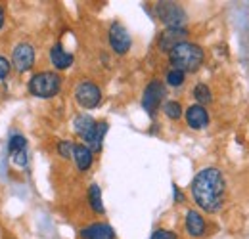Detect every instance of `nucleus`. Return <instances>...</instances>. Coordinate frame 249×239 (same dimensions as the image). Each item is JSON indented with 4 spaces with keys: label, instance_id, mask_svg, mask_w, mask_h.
Returning a JSON list of instances; mask_svg holds the SVG:
<instances>
[{
    "label": "nucleus",
    "instance_id": "1",
    "mask_svg": "<svg viewBox=\"0 0 249 239\" xmlns=\"http://www.w3.org/2000/svg\"><path fill=\"white\" fill-rule=\"evenodd\" d=\"M192 197L201 210L215 214L224 207L226 201V180L217 167L201 169L190 186Z\"/></svg>",
    "mask_w": 249,
    "mask_h": 239
},
{
    "label": "nucleus",
    "instance_id": "2",
    "mask_svg": "<svg viewBox=\"0 0 249 239\" xmlns=\"http://www.w3.org/2000/svg\"><path fill=\"white\" fill-rule=\"evenodd\" d=\"M203 60H205L203 48L190 40L177 44L169 52V63L173 65V69H178L182 73H196L203 65Z\"/></svg>",
    "mask_w": 249,
    "mask_h": 239
},
{
    "label": "nucleus",
    "instance_id": "3",
    "mask_svg": "<svg viewBox=\"0 0 249 239\" xmlns=\"http://www.w3.org/2000/svg\"><path fill=\"white\" fill-rule=\"evenodd\" d=\"M73 130L77 132V136L85 142V146L92 151H102L104 146V136L107 132V122L106 120H94L90 115L81 113L73 119Z\"/></svg>",
    "mask_w": 249,
    "mask_h": 239
},
{
    "label": "nucleus",
    "instance_id": "4",
    "mask_svg": "<svg viewBox=\"0 0 249 239\" xmlns=\"http://www.w3.org/2000/svg\"><path fill=\"white\" fill-rule=\"evenodd\" d=\"M27 88H29V94L35 98H42V100L54 98L62 90V77L54 71L35 73L31 81H29V85H27Z\"/></svg>",
    "mask_w": 249,
    "mask_h": 239
},
{
    "label": "nucleus",
    "instance_id": "5",
    "mask_svg": "<svg viewBox=\"0 0 249 239\" xmlns=\"http://www.w3.org/2000/svg\"><path fill=\"white\" fill-rule=\"evenodd\" d=\"M156 14L167 29H184L186 25V12L177 2H157Z\"/></svg>",
    "mask_w": 249,
    "mask_h": 239
},
{
    "label": "nucleus",
    "instance_id": "6",
    "mask_svg": "<svg viewBox=\"0 0 249 239\" xmlns=\"http://www.w3.org/2000/svg\"><path fill=\"white\" fill-rule=\"evenodd\" d=\"M75 102L83 109H94L102 102V90L96 83L89 81V79H83L75 86Z\"/></svg>",
    "mask_w": 249,
    "mask_h": 239
},
{
    "label": "nucleus",
    "instance_id": "7",
    "mask_svg": "<svg viewBox=\"0 0 249 239\" xmlns=\"http://www.w3.org/2000/svg\"><path fill=\"white\" fill-rule=\"evenodd\" d=\"M165 94H167L165 83L159 81V79H152V81L146 85L144 94H142V107H144V111H148V113L154 117L156 111L161 107L163 100H165Z\"/></svg>",
    "mask_w": 249,
    "mask_h": 239
},
{
    "label": "nucleus",
    "instance_id": "8",
    "mask_svg": "<svg viewBox=\"0 0 249 239\" xmlns=\"http://www.w3.org/2000/svg\"><path fill=\"white\" fill-rule=\"evenodd\" d=\"M107 38H109L111 50H113L115 54H119V56H124V54L130 50V46H132V36H130V33H128L126 27H124L123 23H119V21H113V23L109 25Z\"/></svg>",
    "mask_w": 249,
    "mask_h": 239
},
{
    "label": "nucleus",
    "instance_id": "9",
    "mask_svg": "<svg viewBox=\"0 0 249 239\" xmlns=\"http://www.w3.org/2000/svg\"><path fill=\"white\" fill-rule=\"evenodd\" d=\"M12 65L19 73H27L35 65V48L29 42H19L12 52Z\"/></svg>",
    "mask_w": 249,
    "mask_h": 239
},
{
    "label": "nucleus",
    "instance_id": "10",
    "mask_svg": "<svg viewBox=\"0 0 249 239\" xmlns=\"http://www.w3.org/2000/svg\"><path fill=\"white\" fill-rule=\"evenodd\" d=\"M188 36V29H165L157 38V48L165 54H169L177 44L184 42Z\"/></svg>",
    "mask_w": 249,
    "mask_h": 239
},
{
    "label": "nucleus",
    "instance_id": "11",
    "mask_svg": "<svg viewBox=\"0 0 249 239\" xmlns=\"http://www.w3.org/2000/svg\"><path fill=\"white\" fill-rule=\"evenodd\" d=\"M8 153L18 167L27 165V140L21 134H12L8 140Z\"/></svg>",
    "mask_w": 249,
    "mask_h": 239
},
{
    "label": "nucleus",
    "instance_id": "12",
    "mask_svg": "<svg viewBox=\"0 0 249 239\" xmlns=\"http://www.w3.org/2000/svg\"><path fill=\"white\" fill-rule=\"evenodd\" d=\"M184 226H186V232H188V236H190V238L199 239L207 234V222H205L203 214L196 209H190L186 212Z\"/></svg>",
    "mask_w": 249,
    "mask_h": 239
},
{
    "label": "nucleus",
    "instance_id": "13",
    "mask_svg": "<svg viewBox=\"0 0 249 239\" xmlns=\"http://www.w3.org/2000/svg\"><path fill=\"white\" fill-rule=\"evenodd\" d=\"M184 117H186V124L192 130H203L209 126V111L203 107V105H190L186 111H184Z\"/></svg>",
    "mask_w": 249,
    "mask_h": 239
},
{
    "label": "nucleus",
    "instance_id": "14",
    "mask_svg": "<svg viewBox=\"0 0 249 239\" xmlns=\"http://www.w3.org/2000/svg\"><path fill=\"white\" fill-rule=\"evenodd\" d=\"M81 239H115V230L106 222H94L81 230Z\"/></svg>",
    "mask_w": 249,
    "mask_h": 239
},
{
    "label": "nucleus",
    "instance_id": "15",
    "mask_svg": "<svg viewBox=\"0 0 249 239\" xmlns=\"http://www.w3.org/2000/svg\"><path fill=\"white\" fill-rule=\"evenodd\" d=\"M50 63L54 65V69L65 71V69H69L73 65V54L67 52L62 44L58 42V44H54L50 48Z\"/></svg>",
    "mask_w": 249,
    "mask_h": 239
},
{
    "label": "nucleus",
    "instance_id": "16",
    "mask_svg": "<svg viewBox=\"0 0 249 239\" xmlns=\"http://www.w3.org/2000/svg\"><path fill=\"white\" fill-rule=\"evenodd\" d=\"M79 169V172H87L94 163V153L85 144H75L73 148V157H71Z\"/></svg>",
    "mask_w": 249,
    "mask_h": 239
},
{
    "label": "nucleus",
    "instance_id": "17",
    "mask_svg": "<svg viewBox=\"0 0 249 239\" xmlns=\"http://www.w3.org/2000/svg\"><path fill=\"white\" fill-rule=\"evenodd\" d=\"M89 205H90V209L96 214H104L106 212V207L102 203V189H100L98 184H90V188H89Z\"/></svg>",
    "mask_w": 249,
    "mask_h": 239
},
{
    "label": "nucleus",
    "instance_id": "18",
    "mask_svg": "<svg viewBox=\"0 0 249 239\" xmlns=\"http://www.w3.org/2000/svg\"><path fill=\"white\" fill-rule=\"evenodd\" d=\"M192 96H194V100L197 102V105H203V107L213 102L211 88H209L205 83H197V85L194 86V90H192Z\"/></svg>",
    "mask_w": 249,
    "mask_h": 239
},
{
    "label": "nucleus",
    "instance_id": "19",
    "mask_svg": "<svg viewBox=\"0 0 249 239\" xmlns=\"http://www.w3.org/2000/svg\"><path fill=\"white\" fill-rule=\"evenodd\" d=\"M163 113H165L167 119L178 120L182 117V105H180V102H177V100H167V102H163Z\"/></svg>",
    "mask_w": 249,
    "mask_h": 239
},
{
    "label": "nucleus",
    "instance_id": "20",
    "mask_svg": "<svg viewBox=\"0 0 249 239\" xmlns=\"http://www.w3.org/2000/svg\"><path fill=\"white\" fill-rule=\"evenodd\" d=\"M184 81H186V73H182V71H178V69H173V67H171V69L167 71V75H165V83H167L169 86H173V88L182 86Z\"/></svg>",
    "mask_w": 249,
    "mask_h": 239
},
{
    "label": "nucleus",
    "instance_id": "21",
    "mask_svg": "<svg viewBox=\"0 0 249 239\" xmlns=\"http://www.w3.org/2000/svg\"><path fill=\"white\" fill-rule=\"evenodd\" d=\"M73 148H75V144H73L71 140H62V142H58V153L62 155L63 159H71V157H73Z\"/></svg>",
    "mask_w": 249,
    "mask_h": 239
},
{
    "label": "nucleus",
    "instance_id": "22",
    "mask_svg": "<svg viewBox=\"0 0 249 239\" xmlns=\"http://www.w3.org/2000/svg\"><path fill=\"white\" fill-rule=\"evenodd\" d=\"M150 239H178V236L173 230H165V228H157L156 232L152 234Z\"/></svg>",
    "mask_w": 249,
    "mask_h": 239
},
{
    "label": "nucleus",
    "instance_id": "23",
    "mask_svg": "<svg viewBox=\"0 0 249 239\" xmlns=\"http://www.w3.org/2000/svg\"><path fill=\"white\" fill-rule=\"evenodd\" d=\"M10 69H12V63L6 60L4 56H0V81L10 75Z\"/></svg>",
    "mask_w": 249,
    "mask_h": 239
},
{
    "label": "nucleus",
    "instance_id": "24",
    "mask_svg": "<svg viewBox=\"0 0 249 239\" xmlns=\"http://www.w3.org/2000/svg\"><path fill=\"white\" fill-rule=\"evenodd\" d=\"M173 193H175V201L177 203H184V193L180 191L178 186H173Z\"/></svg>",
    "mask_w": 249,
    "mask_h": 239
},
{
    "label": "nucleus",
    "instance_id": "25",
    "mask_svg": "<svg viewBox=\"0 0 249 239\" xmlns=\"http://www.w3.org/2000/svg\"><path fill=\"white\" fill-rule=\"evenodd\" d=\"M4 21H6V12H4V8L0 6V29L4 27Z\"/></svg>",
    "mask_w": 249,
    "mask_h": 239
}]
</instances>
